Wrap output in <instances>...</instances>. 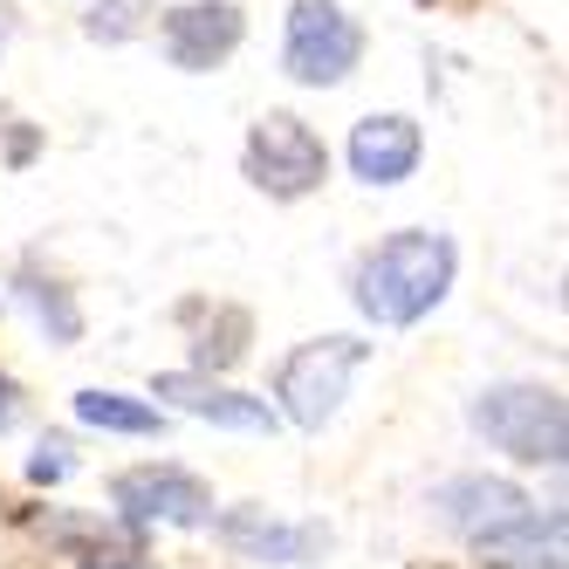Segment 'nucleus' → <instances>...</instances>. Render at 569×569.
Listing matches in <instances>:
<instances>
[{"label": "nucleus", "instance_id": "obj_10", "mask_svg": "<svg viewBox=\"0 0 569 569\" xmlns=\"http://www.w3.org/2000/svg\"><path fill=\"white\" fill-rule=\"evenodd\" d=\"M432 508H439L446 528H460L467 542L487 536V528H508V521H521V515H536V501H528L515 480H495V473H460V480H446L439 495H432Z\"/></svg>", "mask_w": 569, "mask_h": 569}, {"label": "nucleus", "instance_id": "obj_7", "mask_svg": "<svg viewBox=\"0 0 569 569\" xmlns=\"http://www.w3.org/2000/svg\"><path fill=\"white\" fill-rule=\"evenodd\" d=\"M220 542L233 556H248V562L289 569V562H316L322 549H330V528H316V521H274L268 508H227L220 515Z\"/></svg>", "mask_w": 569, "mask_h": 569}, {"label": "nucleus", "instance_id": "obj_6", "mask_svg": "<svg viewBox=\"0 0 569 569\" xmlns=\"http://www.w3.org/2000/svg\"><path fill=\"white\" fill-rule=\"evenodd\" d=\"M110 501L131 521H166V528H207L213 521V487L179 467H131L110 480Z\"/></svg>", "mask_w": 569, "mask_h": 569}, {"label": "nucleus", "instance_id": "obj_5", "mask_svg": "<svg viewBox=\"0 0 569 569\" xmlns=\"http://www.w3.org/2000/svg\"><path fill=\"white\" fill-rule=\"evenodd\" d=\"M363 62V28L337 8V0H296L289 8V42H281V69L309 90H330Z\"/></svg>", "mask_w": 569, "mask_h": 569}, {"label": "nucleus", "instance_id": "obj_4", "mask_svg": "<svg viewBox=\"0 0 569 569\" xmlns=\"http://www.w3.org/2000/svg\"><path fill=\"white\" fill-rule=\"evenodd\" d=\"M240 166H248V179L268 199H309L322 179H330V151H322V138L302 124L296 110H268L261 124L248 131Z\"/></svg>", "mask_w": 569, "mask_h": 569}, {"label": "nucleus", "instance_id": "obj_17", "mask_svg": "<svg viewBox=\"0 0 569 569\" xmlns=\"http://www.w3.org/2000/svg\"><path fill=\"white\" fill-rule=\"evenodd\" d=\"M28 473H34V480H62V473H69V460H62V446H42V460H34Z\"/></svg>", "mask_w": 569, "mask_h": 569}, {"label": "nucleus", "instance_id": "obj_8", "mask_svg": "<svg viewBox=\"0 0 569 569\" xmlns=\"http://www.w3.org/2000/svg\"><path fill=\"white\" fill-rule=\"evenodd\" d=\"M240 34H248V21H240L233 0H192V8L166 14V56L192 76H207L240 49Z\"/></svg>", "mask_w": 569, "mask_h": 569}, {"label": "nucleus", "instance_id": "obj_14", "mask_svg": "<svg viewBox=\"0 0 569 569\" xmlns=\"http://www.w3.org/2000/svg\"><path fill=\"white\" fill-rule=\"evenodd\" d=\"M28 302H34V316H42V322L56 316V337H76V309L62 302V289H49V281L28 274Z\"/></svg>", "mask_w": 569, "mask_h": 569}, {"label": "nucleus", "instance_id": "obj_11", "mask_svg": "<svg viewBox=\"0 0 569 569\" xmlns=\"http://www.w3.org/2000/svg\"><path fill=\"white\" fill-rule=\"evenodd\" d=\"M419 158H426V138H419L412 117H398V110L363 117V124L350 131V172H357L363 186H398V179H412Z\"/></svg>", "mask_w": 569, "mask_h": 569}, {"label": "nucleus", "instance_id": "obj_15", "mask_svg": "<svg viewBox=\"0 0 569 569\" xmlns=\"http://www.w3.org/2000/svg\"><path fill=\"white\" fill-rule=\"evenodd\" d=\"M83 569H158V562H151L144 549H110V542H103V549L83 556Z\"/></svg>", "mask_w": 569, "mask_h": 569}, {"label": "nucleus", "instance_id": "obj_13", "mask_svg": "<svg viewBox=\"0 0 569 569\" xmlns=\"http://www.w3.org/2000/svg\"><path fill=\"white\" fill-rule=\"evenodd\" d=\"M76 419L97 432H131V439L166 432V412L151 398H124V391H76Z\"/></svg>", "mask_w": 569, "mask_h": 569}, {"label": "nucleus", "instance_id": "obj_9", "mask_svg": "<svg viewBox=\"0 0 569 569\" xmlns=\"http://www.w3.org/2000/svg\"><path fill=\"white\" fill-rule=\"evenodd\" d=\"M151 398H166V405H179V412L207 419V426H227V432H274L268 398H248V391L213 385V378H199V371H166V378H151Z\"/></svg>", "mask_w": 569, "mask_h": 569}, {"label": "nucleus", "instance_id": "obj_16", "mask_svg": "<svg viewBox=\"0 0 569 569\" xmlns=\"http://www.w3.org/2000/svg\"><path fill=\"white\" fill-rule=\"evenodd\" d=\"M14 419H21V391H14V378H8V371H0V432H8Z\"/></svg>", "mask_w": 569, "mask_h": 569}, {"label": "nucleus", "instance_id": "obj_1", "mask_svg": "<svg viewBox=\"0 0 569 569\" xmlns=\"http://www.w3.org/2000/svg\"><path fill=\"white\" fill-rule=\"evenodd\" d=\"M453 274H460L453 240L432 227H405L357 261V309L371 322H385V330H405V322H419L426 309L446 302Z\"/></svg>", "mask_w": 569, "mask_h": 569}, {"label": "nucleus", "instance_id": "obj_12", "mask_svg": "<svg viewBox=\"0 0 569 569\" xmlns=\"http://www.w3.org/2000/svg\"><path fill=\"white\" fill-rule=\"evenodd\" d=\"M569 521L562 515H521L508 528L473 536V562L480 569H569Z\"/></svg>", "mask_w": 569, "mask_h": 569}, {"label": "nucleus", "instance_id": "obj_2", "mask_svg": "<svg viewBox=\"0 0 569 569\" xmlns=\"http://www.w3.org/2000/svg\"><path fill=\"white\" fill-rule=\"evenodd\" d=\"M467 419L495 453H508L521 467H562L569 460V405L556 385H487Z\"/></svg>", "mask_w": 569, "mask_h": 569}, {"label": "nucleus", "instance_id": "obj_3", "mask_svg": "<svg viewBox=\"0 0 569 569\" xmlns=\"http://www.w3.org/2000/svg\"><path fill=\"white\" fill-rule=\"evenodd\" d=\"M363 357H371V343H357V337H316V343L289 350V363L274 378V398L289 412V426H302V432L330 426L337 405L350 398V378L363 371Z\"/></svg>", "mask_w": 569, "mask_h": 569}]
</instances>
